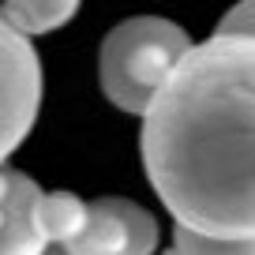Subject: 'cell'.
I'll return each instance as SVG.
<instances>
[{
	"instance_id": "1",
	"label": "cell",
	"mask_w": 255,
	"mask_h": 255,
	"mask_svg": "<svg viewBox=\"0 0 255 255\" xmlns=\"http://www.w3.org/2000/svg\"><path fill=\"white\" fill-rule=\"evenodd\" d=\"M143 169L180 229L255 237V34H218L176 64L143 113Z\"/></svg>"
},
{
	"instance_id": "2",
	"label": "cell",
	"mask_w": 255,
	"mask_h": 255,
	"mask_svg": "<svg viewBox=\"0 0 255 255\" xmlns=\"http://www.w3.org/2000/svg\"><path fill=\"white\" fill-rule=\"evenodd\" d=\"M191 45L195 41L188 38V30L161 15H135L117 23L105 34L98 56L102 94L120 113L143 117Z\"/></svg>"
},
{
	"instance_id": "3",
	"label": "cell",
	"mask_w": 255,
	"mask_h": 255,
	"mask_svg": "<svg viewBox=\"0 0 255 255\" xmlns=\"http://www.w3.org/2000/svg\"><path fill=\"white\" fill-rule=\"evenodd\" d=\"M41 56L0 11V165L23 146L41 113Z\"/></svg>"
},
{
	"instance_id": "4",
	"label": "cell",
	"mask_w": 255,
	"mask_h": 255,
	"mask_svg": "<svg viewBox=\"0 0 255 255\" xmlns=\"http://www.w3.org/2000/svg\"><path fill=\"white\" fill-rule=\"evenodd\" d=\"M158 218L131 199H105L90 203L83 233L68 244L72 255H154L158 252Z\"/></svg>"
},
{
	"instance_id": "5",
	"label": "cell",
	"mask_w": 255,
	"mask_h": 255,
	"mask_svg": "<svg viewBox=\"0 0 255 255\" xmlns=\"http://www.w3.org/2000/svg\"><path fill=\"white\" fill-rule=\"evenodd\" d=\"M41 199L45 188L34 176L0 165V255H41L49 248Z\"/></svg>"
},
{
	"instance_id": "6",
	"label": "cell",
	"mask_w": 255,
	"mask_h": 255,
	"mask_svg": "<svg viewBox=\"0 0 255 255\" xmlns=\"http://www.w3.org/2000/svg\"><path fill=\"white\" fill-rule=\"evenodd\" d=\"M83 0H0V11L23 38H41L75 19Z\"/></svg>"
},
{
	"instance_id": "7",
	"label": "cell",
	"mask_w": 255,
	"mask_h": 255,
	"mask_svg": "<svg viewBox=\"0 0 255 255\" xmlns=\"http://www.w3.org/2000/svg\"><path fill=\"white\" fill-rule=\"evenodd\" d=\"M87 214H90V203L79 199L75 191H45V199H41V229H45V240L68 248L83 233Z\"/></svg>"
},
{
	"instance_id": "8",
	"label": "cell",
	"mask_w": 255,
	"mask_h": 255,
	"mask_svg": "<svg viewBox=\"0 0 255 255\" xmlns=\"http://www.w3.org/2000/svg\"><path fill=\"white\" fill-rule=\"evenodd\" d=\"M169 255H255V237L248 240H218V237H203L176 225L173 233V252Z\"/></svg>"
},
{
	"instance_id": "9",
	"label": "cell",
	"mask_w": 255,
	"mask_h": 255,
	"mask_svg": "<svg viewBox=\"0 0 255 255\" xmlns=\"http://www.w3.org/2000/svg\"><path fill=\"white\" fill-rule=\"evenodd\" d=\"M218 34H255V0H240L218 23Z\"/></svg>"
},
{
	"instance_id": "10",
	"label": "cell",
	"mask_w": 255,
	"mask_h": 255,
	"mask_svg": "<svg viewBox=\"0 0 255 255\" xmlns=\"http://www.w3.org/2000/svg\"><path fill=\"white\" fill-rule=\"evenodd\" d=\"M41 255H72V252H68V248H64V244H49V248H45V252H41Z\"/></svg>"
}]
</instances>
